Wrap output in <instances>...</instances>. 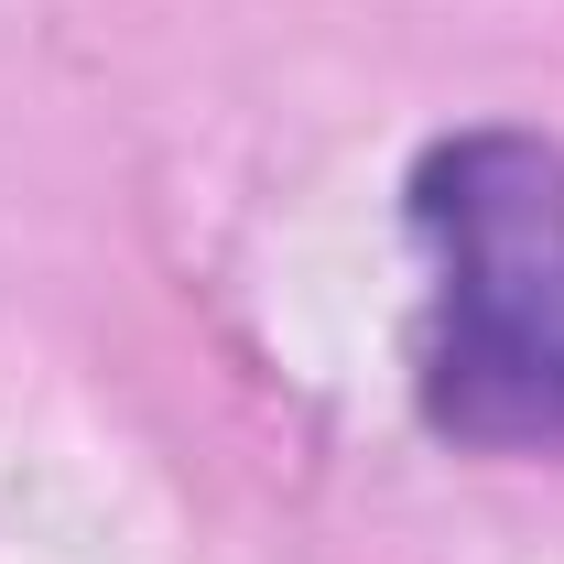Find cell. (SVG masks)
<instances>
[{"instance_id":"1","label":"cell","mask_w":564,"mask_h":564,"mask_svg":"<svg viewBox=\"0 0 564 564\" xmlns=\"http://www.w3.org/2000/svg\"><path fill=\"white\" fill-rule=\"evenodd\" d=\"M413 239L434 261L423 423L489 456L564 445V141L456 131L413 163Z\"/></svg>"}]
</instances>
